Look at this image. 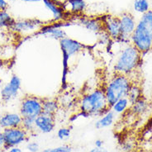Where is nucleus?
Instances as JSON below:
<instances>
[{
	"label": "nucleus",
	"instance_id": "obj_1",
	"mask_svg": "<svg viewBox=\"0 0 152 152\" xmlns=\"http://www.w3.org/2000/svg\"><path fill=\"white\" fill-rule=\"evenodd\" d=\"M78 113L80 117H101L110 110L103 88H96L85 93L78 101Z\"/></svg>",
	"mask_w": 152,
	"mask_h": 152
},
{
	"label": "nucleus",
	"instance_id": "obj_2",
	"mask_svg": "<svg viewBox=\"0 0 152 152\" xmlns=\"http://www.w3.org/2000/svg\"><path fill=\"white\" fill-rule=\"evenodd\" d=\"M141 62L142 55L132 44H127L117 57L113 65V70L117 74L131 77L141 66Z\"/></svg>",
	"mask_w": 152,
	"mask_h": 152
},
{
	"label": "nucleus",
	"instance_id": "obj_3",
	"mask_svg": "<svg viewBox=\"0 0 152 152\" xmlns=\"http://www.w3.org/2000/svg\"><path fill=\"white\" fill-rule=\"evenodd\" d=\"M132 79L129 76L114 73L103 87L107 101L111 107L118 100L127 97L130 87L132 84Z\"/></svg>",
	"mask_w": 152,
	"mask_h": 152
},
{
	"label": "nucleus",
	"instance_id": "obj_4",
	"mask_svg": "<svg viewBox=\"0 0 152 152\" xmlns=\"http://www.w3.org/2000/svg\"><path fill=\"white\" fill-rule=\"evenodd\" d=\"M59 42L63 56V75L61 80V85H62V88L65 89L67 85L66 82H67V75L69 73V61L71 57L81 52L84 50V46L79 41L68 37L63 38Z\"/></svg>",
	"mask_w": 152,
	"mask_h": 152
},
{
	"label": "nucleus",
	"instance_id": "obj_5",
	"mask_svg": "<svg viewBox=\"0 0 152 152\" xmlns=\"http://www.w3.org/2000/svg\"><path fill=\"white\" fill-rule=\"evenodd\" d=\"M3 134L4 141L3 148L5 151L12 147L20 146L23 143L28 142L30 138L29 133L22 126L4 129L3 130Z\"/></svg>",
	"mask_w": 152,
	"mask_h": 152
},
{
	"label": "nucleus",
	"instance_id": "obj_6",
	"mask_svg": "<svg viewBox=\"0 0 152 152\" xmlns=\"http://www.w3.org/2000/svg\"><path fill=\"white\" fill-rule=\"evenodd\" d=\"M19 113L23 118H36L43 113L42 99L33 95L25 96L20 103Z\"/></svg>",
	"mask_w": 152,
	"mask_h": 152
},
{
	"label": "nucleus",
	"instance_id": "obj_7",
	"mask_svg": "<svg viewBox=\"0 0 152 152\" xmlns=\"http://www.w3.org/2000/svg\"><path fill=\"white\" fill-rule=\"evenodd\" d=\"M120 28H121V37L118 42L124 43L126 45L131 44V37L136 30L137 22L135 17L128 12H124L118 16Z\"/></svg>",
	"mask_w": 152,
	"mask_h": 152
},
{
	"label": "nucleus",
	"instance_id": "obj_8",
	"mask_svg": "<svg viewBox=\"0 0 152 152\" xmlns=\"http://www.w3.org/2000/svg\"><path fill=\"white\" fill-rule=\"evenodd\" d=\"M131 44L136 47L142 56L152 50V37L137 27L131 37Z\"/></svg>",
	"mask_w": 152,
	"mask_h": 152
},
{
	"label": "nucleus",
	"instance_id": "obj_9",
	"mask_svg": "<svg viewBox=\"0 0 152 152\" xmlns=\"http://www.w3.org/2000/svg\"><path fill=\"white\" fill-rule=\"evenodd\" d=\"M42 27H43V24L42 22L38 21L37 19H23V20L14 21L10 29L16 33L25 35L31 34L37 31H40Z\"/></svg>",
	"mask_w": 152,
	"mask_h": 152
},
{
	"label": "nucleus",
	"instance_id": "obj_10",
	"mask_svg": "<svg viewBox=\"0 0 152 152\" xmlns=\"http://www.w3.org/2000/svg\"><path fill=\"white\" fill-rule=\"evenodd\" d=\"M21 80L18 76L12 75L10 80L1 89L0 94L4 103H8L18 95L21 90Z\"/></svg>",
	"mask_w": 152,
	"mask_h": 152
},
{
	"label": "nucleus",
	"instance_id": "obj_11",
	"mask_svg": "<svg viewBox=\"0 0 152 152\" xmlns=\"http://www.w3.org/2000/svg\"><path fill=\"white\" fill-rule=\"evenodd\" d=\"M103 31L111 40L118 42L121 37V28L118 17L113 15L104 16L102 19Z\"/></svg>",
	"mask_w": 152,
	"mask_h": 152
},
{
	"label": "nucleus",
	"instance_id": "obj_12",
	"mask_svg": "<svg viewBox=\"0 0 152 152\" xmlns=\"http://www.w3.org/2000/svg\"><path fill=\"white\" fill-rule=\"evenodd\" d=\"M36 131L43 134L52 132L56 127V117L42 113L35 119Z\"/></svg>",
	"mask_w": 152,
	"mask_h": 152
},
{
	"label": "nucleus",
	"instance_id": "obj_13",
	"mask_svg": "<svg viewBox=\"0 0 152 152\" xmlns=\"http://www.w3.org/2000/svg\"><path fill=\"white\" fill-rule=\"evenodd\" d=\"M23 117L17 113H7L0 116V129L22 126Z\"/></svg>",
	"mask_w": 152,
	"mask_h": 152
},
{
	"label": "nucleus",
	"instance_id": "obj_14",
	"mask_svg": "<svg viewBox=\"0 0 152 152\" xmlns=\"http://www.w3.org/2000/svg\"><path fill=\"white\" fill-rule=\"evenodd\" d=\"M65 12L73 15L82 14L87 8V4L84 0H65L62 5Z\"/></svg>",
	"mask_w": 152,
	"mask_h": 152
},
{
	"label": "nucleus",
	"instance_id": "obj_15",
	"mask_svg": "<svg viewBox=\"0 0 152 152\" xmlns=\"http://www.w3.org/2000/svg\"><path fill=\"white\" fill-rule=\"evenodd\" d=\"M62 25H58V24H54L51 26H46L42 27L40 31V34L47 36L48 37L52 38L57 41H61L63 38L66 37V33L64 29L61 28Z\"/></svg>",
	"mask_w": 152,
	"mask_h": 152
},
{
	"label": "nucleus",
	"instance_id": "obj_16",
	"mask_svg": "<svg viewBox=\"0 0 152 152\" xmlns=\"http://www.w3.org/2000/svg\"><path fill=\"white\" fill-rule=\"evenodd\" d=\"M80 23L87 30L94 32L96 34H101L104 31L102 20L89 18H81L80 19Z\"/></svg>",
	"mask_w": 152,
	"mask_h": 152
},
{
	"label": "nucleus",
	"instance_id": "obj_17",
	"mask_svg": "<svg viewBox=\"0 0 152 152\" xmlns=\"http://www.w3.org/2000/svg\"><path fill=\"white\" fill-rule=\"evenodd\" d=\"M150 108V104L148 101L144 98H141L137 101L136 103H132L130 107V113L132 114V116L135 117H141L146 113Z\"/></svg>",
	"mask_w": 152,
	"mask_h": 152
},
{
	"label": "nucleus",
	"instance_id": "obj_18",
	"mask_svg": "<svg viewBox=\"0 0 152 152\" xmlns=\"http://www.w3.org/2000/svg\"><path fill=\"white\" fill-rule=\"evenodd\" d=\"M46 8L52 12L55 21L59 22L65 18V12L60 4H56L54 0H42Z\"/></svg>",
	"mask_w": 152,
	"mask_h": 152
},
{
	"label": "nucleus",
	"instance_id": "obj_19",
	"mask_svg": "<svg viewBox=\"0 0 152 152\" xmlns=\"http://www.w3.org/2000/svg\"><path fill=\"white\" fill-rule=\"evenodd\" d=\"M61 104L57 99H42V111L43 113L56 117L57 112L60 109Z\"/></svg>",
	"mask_w": 152,
	"mask_h": 152
},
{
	"label": "nucleus",
	"instance_id": "obj_20",
	"mask_svg": "<svg viewBox=\"0 0 152 152\" xmlns=\"http://www.w3.org/2000/svg\"><path fill=\"white\" fill-rule=\"evenodd\" d=\"M115 118H116V114L114 113L111 109L108 110L106 113L103 114V116L99 117V119L97 120V122H95V128L98 130H101L103 129V128L109 127L114 123Z\"/></svg>",
	"mask_w": 152,
	"mask_h": 152
},
{
	"label": "nucleus",
	"instance_id": "obj_21",
	"mask_svg": "<svg viewBox=\"0 0 152 152\" xmlns=\"http://www.w3.org/2000/svg\"><path fill=\"white\" fill-rule=\"evenodd\" d=\"M137 27L142 29L152 37V10H149L141 16L139 22H137Z\"/></svg>",
	"mask_w": 152,
	"mask_h": 152
},
{
	"label": "nucleus",
	"instance_id": "obj_22",
	"mask_svg": "<svg viewBox=\"0 0 152 152\" xmlns=\"http://www.w3.org/2000/svg\"><path fill=\"white\" fill-rule=\"evenodd\" d=\"M126 98L130 101L131 105L132 103H136L141 98H143V90H142L141 84L139 83H136L135 81H132V84L130 87L129 92L127 94Z\"/></svg>",
	"mask_w": 152,
	"mask_h": 152
},
{
	"label": "nucleus",
	"instance_id": "obj_23",
	"mask_svg": "<svg viewBox=\"0 0 152 152\" xmlns=\"http://www.w3.org/2000/svg\"><path fill=\"white\" fill-rule=\"evenodd\" d=\"M130 107H131V103L128 99L126 97L119 99L116 103H114L110 107V109L116 115H122L129 111Z\"/></svg>",
	"mask_w": 152,
	"mask_h": 152
},
{
	"label": "nucleus",
	"instance_id": "obj_24",
	"mask_svg": "<svg viewBox=\"0 0 152 152\" xmlns=\"http://www.w3.org/2000/svg\"><path fill=\"white\" fill-rule=\"evenodd\" d=\"M133 8L135 12H137L141 15H143L149 10H151L150 3L148 0H134Z\"/></svg>",
	"mask_w": 152,
	"mask_h": 152
},
{
	"label": "nucleus",
	"instance_id": "obj_25",
	"mask_svg": "<svg viewBox=\"0 0 152 152\" xmlns=\"http://www.w3.org/2000/svg\"><path fill=\"white\" fill-rule=\"evenodd\" d=\"M14 19L6 10H0V29L4 27H11Z\"/></svg>",
	"mask_w": 152,
	"mask_h": 152
},
{
	"label": "nucleus",
	"instance_id": "obj_26",
	"mask_svg": "<svg viewBox=\"0 0 152 152\" xmlns=\"http://www.w3.org/2000/svg\"><path fill=\"white\" fill-rule=\"evenodd\" d=\"M22 127L26 130L29 135H31L35 133L36 126H35V119L31 118H23V122H22Z\"/></svg>",
	"mask_w": 152,
	"mask_h": 152
},
{
	"label": "nucleus",
	"instance_id": "obj_27",
	"mask_svg": "<svg viewBox=\"0 0 152 152\" xmlns=\"http://www.w3.org/2000/svg\"><path fill=\"white\" fill-rule=\"evenodd\" d=\"M71 127L70 126H63L57 131V137L59 140L62 141H67L69 137H71Z\"/></svg>",
	"mask_w": 152,
	"mask_h": 152
},
{
	"label": "nucleus",
	"instance_id": "obj_28",
	"mask_svg": "<svg viewBox=\"0 0 152 152\" xmlns=\"http://www.w3.org/2000/svg\"><path fill=\"white\" fill-rule=\"evenodd\" d=\"M72 147L69 145H61L52 148H46L40 151V152H71Z\"/></svg>",
	"mask_w": 152,
	"mask_h": 152
},
{
	"label": "nucleus",
	"instance_id": "obj_29",
	"mask_svg": "<svg viewBox=\"0 0 152 152\" xmlns=\"http://www.w3.org/2000/svg\"><path fill=\"white\" fill-rule=\"evenodd\" d=\"M135 148V143L131 139L123 141L122 145V150L124 152H132Z\"/></svg>",
	"mask_w": 152,
	"mask_h": 152
},
{
	"label": "nucleus",
	"instance_id": "obj_30",
	"mask_svg": "<svg viewBox=\"0 0 152 152\" xmlns=\"http://www.w3.org/2000/svg\"><path fill=\"white\" fill-rule=\"evenodd\" d=\"M26 149L28 152H40V145L37 141H28Z\"/></svg>",
	"mask_w": 152,
	"mask_h": 152
},
{
	"label": "nucleus",
	"instance_id": "obj_31",
	"mask_svg": "<svg viewBox=\"0 0 152 152\" xmlns=\"http://www.w3.org/2000/svg\"><path fill=\"white\" fill-rule=\"evenodd\" d=\"M88 152H108L107 151V150L106 148H104V147H94V148H92L90 151Z\"/></svg>",
	"mask_w": 152,
	"mask_h": 152
},
{
	"label": "nucleus",
	"instance_id": "obj_32",
	"mask_svg": "<svg viewBox=\"0 0 152 152\" xmlns=\"http://www.w3.org/2000/svg\"><path fill=\"white\" fill-rule=\"evenodd\" d=\"M80 114H79V113L77 112V113H74L72 114L71 116H70V118H69V122H71V123H73V122H75L78 119V118H80Z\"/></svg>",
	"mask_w": 152,
	"mask_h": 152
},
{
	"label": "nucleus",
	"instance_id": "obj_33",
	"mask_svg": "<svg viewBox=\"0 0 152 152\" xmlns=\"http://www.w3.org/2000/svg\"><path fill=\"white\" fill-rule=\"evenodd\" d=\"M8 8V3L6 0H0V10H6Z\"/></svg>",
	"mask_w": 152,
	"mask_h": 152
},
{
	"label": "nucleus",
	"instance_id": "obj_34",
	"mask_svg": "<svg viewBox=\"0 0 152 152\" xmlns=\"http://www.w3.org/2000/svg\"><path fill=\"white\" fill-rule=\"evenodd\" d=\"M103 144H104V141L102 140V139H97L96 141H94V146L95 147H103Z\"/></svg>",
	"mask_w": 152,
	"mask_h": 152
},
{
	"label": "nucleus",
	"instance_id": "obj_35",
	"mask_svg": "<svg viewBox=\"0 0 152 152\" xmlns=\"http://www.w3.org/2000/svg\"><path fill=\"white\" fill-rule=\"evenodd\" d=\"M6 152H23V149H21L19 146H15V147L8 149Z\"/></svg>",
	"mask_w": 152,
	"mask_h": 152
},
{
	"label": "nucleus",
	"instance_id": "obj_36",
	"mask_svg": "<svg viewBox=\"0 0 152 152\" xmlns=\"http://www.w3.org/2000/svg\"><path fill=\"white\" fill-rule=\"evenodd\" d=\"M4 134H3V130L0 129V147H3L4 145Z\"/></svg>",
	"mask_w": 152,
	"mask_h": 152
},
{
	"label": "nucleus",
	"instance_id": "obj_37",
	"mask_svg": "<svg viewBox=\"0 0 152 152\" xmlns=\"http://www.w3.org/2000/svg\"><path fill=\"white\" fill-rule=\"evenodd\" d=\"M21 1H24V2H38L41 0H21Z\"/></svg>",
	"mask_w": 152,
	"mask_h": 152
},
{
	"label": "nucleus",
	"instance_id": "obj_38",
	"mask_svg": "<svg viewBox=\"0 0 152 152\" xmlns=\"http://www.w3.org/2000/svg\"><path fill=\"white\" fill-rule=\"evenodd\" d=\"M0 152H6L4 151V149L3 147H0Z\"/></svg>",
	"mask_w": 152,
	"mask_h": 152
},
{
	"label": "nucleus",
	"instance_id": "obj_39",
	"mask_svg": "<svg viewBox=\"0 0 152 152\" xmlns=\"http://www.w3.org/2000/svg\"><path fill=\"white\" fill-rule=\"evenodd\" d=\"M151 143H152V129H151Z\"/></svg>",
	"mask_w": 152,
	"mask_h": 152
},
{
	"label": "nucleus",
	"instance_id": "obj_40",
	"mask_svg": "<svg viewBox=\"0 0 152 152\" xmlns=\"http://www.w3.org/2000/svg\"><path fill=\"white\" fill-rule=\"evenodd\" d=\"M144 152H151V151H144Z\"/></svg>",
	"mask_w": 152,
	"mask_h": 152
},
{
	"label": "nucleus",
	"instance_id": "obj_41",
	"mask_svg": "<svg viewBox=\"0 0 152 152\" xmlns=\"http://www.w3.org/2000/svg\"><path fill=\"white\" fill-rule=\"evenodd\" d=\"M132 152H134V151H132Z\"/></svg>",
	"mask_w": 152,
	"mask_h": 152
}]
</instances>
